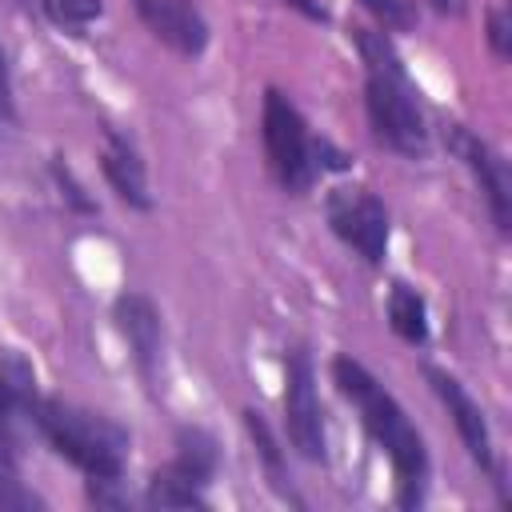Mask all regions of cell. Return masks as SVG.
I'll use <instances>...</instances> for the list:
<instances>
[{
	"instance_id": "obj_1",
	"label": "cell",
	"mask_w": 512,
	"mask_h": 512,
	"mask_svg": "<svg viewBox=\"0 0 512 512\" xmlns=\"http://www.w3.org/2000/svg\"><path fill=\"white\" fill-rule=\"evenodd\" d=\"M332 380L344 392V400L360 412L364 432L376 440V448L388 456L392 476H396V504L416 508L428 488V448L408 412L396 404V396L352 356L332 360Z\"/></svg>"
},
{
	"instance_id": "obj_2",
	"label": "cell",
	"mask_w": 512,
	"mask_h": 512,
	"mask_svg": "<svg viewBox=\"0 0 512 512\" xmlns=\"http://www.w3.org/2000/svg\"><path fill=\"white\" fill-rule=\"evenodd\" d=\"M36 432L48 440L56 456L76 464L88 480H120L128 464V432L112 424L100 412H88L80 404L56 400V396H28L24 404Z\"/></svg>"
},
{
	"instance_id": "obj_3",
	"label": "cell",
	"mask_w": 512,
	"mask_h": 512,
	"mask_svg": "<svg viewBox=\"0 0 512 512\" xmlns=\"http://www.w3.org/2000/svg\"><path fill=\"white\" fill-rule=\"evenodd\" d=\"M364 108H368V124L372 136L392 148L396 156L420 160L428 152V124L412 100V84L404 68H368L364 80Z\"/></svg>"
},
{
	"instance_id": "obj_4",
	"label": "cell",
	"mask_w": 512,
	"mask_h": 512,
	"mask_svg": "<svg viewBox=\"0 0 512 512\" xmlns=\"http://www.w3.org/2000/svg\"><path fill=\"white\" fill-rule=\"evenodd\" d=\"M260 136H264V152H268V168L280 180L284 192L300 196L312 188L316 168H312V136L304 116L296 112V104L268 88L264 92V112H260Z\"/></svg>"
},
{
	"instance_id": "obj_5",
	"label": "cell",
	"mask_w": 512,
	"mask_h": 512,
	"mask_svg": "<svg viewBox=\"0 0 512 512\" xmlns=\"http://www.w3.org/2000/svg\"><path fill=\"white\" fill-rule=\"evenodd\" d=\"M284 424L288 440L304 460L328 456V432H324V408L316 396V372L308 352L292 348L284 360Z\"/></svg>"
},
{
	"instance_id": "obj_6",
	"label": "cell",
	"mask_w": 512,
	"mask_h": 512,
	"mask_svg": "<svg viewBox=\"0 0 512 512\" xmlns=\"http://www.w3.org/2000/svg\"><path fill=\"white\" fill-rule=\"evenodd\" d=\"M328 228L368 264H384L388 252V208L364 188H336L328 196Z\"/></svg>"
},
{
	"instance_id": "obj_7",
	"label": "cell",
	"mask_w": 512,
	"mask_h": 512,
	"mask_svg": "<svg viewBox=\"0 0 512 512\" xmlns=\"http://www.w3.org/2000/svg\"><path fill=\"white\" fill-rule=\"evenodd\" d=\"M444 144H448V152L460 156L464 168L476 176V184H480V192H484V204H488L496 228L508 232V224H512V176H508L504 156H500L492 144H484L476 132H468L464 124H444Z\"/></svg>"
},
{
	"instance_id": "obj_8",
	"label": "cell",
	"mask_w": 512,
	"mask_h": 512,
	"mask_svg": "<svg viewBox=\"0 0 512 512\" xmlns=\"http://www.w3.org/2000/svg\"><path fill=\"white\" fill-rule=\"evenodd\" d=\"M112 320L120 328V336L128 340L132 364L140 372V380L148 388H156V372H160V344H164V328H160V312L144 292H124L112 304Z\"/></svg>"
},
{
	"instance_id": "obj_9",
	"label": "cell",
	"mask_w": 512,
	"mask_h": 512,
	"mask_svg": "<svg viewBox=\"0 0 512 512\" xmlns=\"http://www.w3.org/2000/svg\"><path fill=\"white\" fill-rule=\"evenodd\" d=\"M428 384H432V392L440 396V404L448 408V416H452V424H456V432H460V440H464L468 456H472L484 472H492V476H496L492 432H488V420H484L480 404H476V400L468 396V388H464L452 372H444V368H428ZM496 484H500V480H496Z\"/></svg>"
},
{
	"instance_id": "obj_10",
	"label": "cell",
	"mask_w": 512,
	"mask_h": 512,
	"mask_svg": "<svg viewBox=\"0 0 512 512\" xmlns=\"http://www.w3.org/2000/svg\"><path fill=\"white\" fill-rule=\"evenodd\" d=\"M136 16L148 24V32L168 44L180 56H200L208 48V20L192 0H132Z\"/></svg>"
},
{
	"instance_id": "obj_11",
	"label": "cell",
	"mask_w": 512,
	"mask_h": 512,
	"mask_svg": "<svg viewBox=\"0 0 512 512\" xmlns=\"http://www.w3.org/2000/svg\"><path fill=\"white\" fill-rule=\"evenodd\" d=\"M100 168H104V180L112 184V192L136 208V212H148L152 208V196H148V176H144V160L140 152L132 148L128 136H120L116 128L104 132V148H100Z\"/></svg>"
},
{
	"instance_id": "obj_12",
	"label": "cell",
	"mask_w": 512,
	"mask_h": 512,
	"mask_svg": "<svg viewBox=\"0 0 512 512\" xmlns=\"http://www.w3.org/2000/svg\"><path fill=\"white\" fill-rule=\"evenodd\" d=\"M172 468H176L180 476H188L192 484L208 488V484H212V476H216V468H220V452H216V440H212L204 428H180V436H176V460H172Z\"/></svg>"
},
{
	"instance_id": "obj_13",
	"label": "cell",
	"mask_w": 512,
	"mask_h": 512,
	"mask_svg": "<svg viewBox=\"0 0 512 512\" xmlns=\"http://www.w3.org/2000/svg\"><path fill=\"white\" fill-rule=\"evenodd\" d=\"M388 324L412 348L428 340V308H424V300H420L416 288L392 284V292H388Z\"/></svg>"
},
{
	"instance_id": "obj_14",
	"label": "cell",
	"mask_w": 512,
	"mask_h": 512,
	"mask_svg": "<svg viewBox=\"0 0 512 512\" xmlns=\"http://www.w3.org/2000/svg\"><path fill=\"white\" fill-rule=\"evenodd\" d=\"M244 428H248V440L256 444V456H260V464H264V472H268V480H272V488L280 492V496H288L292 504H300L296 496H292V480H288V464H284V452H280V444H276V436H272V428H268V420L256 412V408H244Z\"/></svg>"
},
{
	"instance_id": "obj_15",
	"label": "cell",
	"mask_w": 512,
	"mask_h": 512,
	"mask_svg": "<svg viewBox=\"0 0 512 512\" xmlns=\"http://www.w3.org/2000/svg\"><path fill=\"white\" fill-rule=\"evenodd\" d=\"M148 504H156V508H204L208 500H204V488L200 484H192L172 464H164L148 480Z\"/></svg>"
},
{
	"instance_id": "obj_16",
	"label": "cell",
	"mask_w": 512,
	"mask_h": 512,
	"mask_svg": "<svg viewBox=\"0 0 512 512\" xmlns=\"http://www.w3.org/2000/svg\"><path fill=\"white\" fill-rule=\"evenodd\" d=\"M360 8L368 16H376V24L384 32H412L420 12H416V0H360Z\"/></svg>"
},
{
	"instance_id": "obj_17",
	"label": "cell",
	"mask_w": 512,
	"mask_h": 512,
	"mask_svg": "<svg viewBox=\"0 0 512 512\" xmlns=\"http://www.w3.org/2000/svg\"><path fill=\"white\" fill-rule=\"evenodd\" d=\"M44 8H48V16H52L60 28H68V32L88 28V24L104 12L100 0H44Z\"/></svg>"
},
{
	"instance_id": "obj_18",
	"label": "cell",
	"mask_w": 512,
	"mask_h": 512,
	"mask_svg": "<svg viewBox=\"0 0 512 512\" xmlns=\"http://www.w3.org/2000/svg\"><path fill=\"white\" fill-rule=\"evenodd\" d=\"M484 36H488V48H492V56H496V60H508V56H512V16H508V8H504V4L488 12Z\"/></svg>"
},
{
	"instance_id": "obj_19",
	"label": "cell",
	"mask_w": 512,
	"mask_h": 512,
	"mask_svg": "<svg viewBox=\"0 0 512 512\" xmlns=\"http://www.w3.org/2000/svg\"><path fill=\"white\" fill-rule=\"evenodd\" d=\"M52 172H56V184L64 188V200L76 208V212H96V204H92V196H84V188H80V180L68 172V164H52Z\"/></svg>"
},
{
	"instance_id": "obj_20",
	"label": "cell",
	"mask_w": 512,
	"mask_h": 512,
	"mask_svg": "<svg viewBox=\"0 0 512 512\" xmlns=\"http://www.w3.org/2000/svg\"><path fill=\"white\" fill-rule=\"evenodd\" d=\"M0 116H16V96H12V68H8V48L0 40Z\"/></svg>"
},
{
	"instance_id": "obj_21",
	"label": "cell",
	"mask_w": 512,
	"mask_h": 512,
	"mask_svg": "<svg viewBox=\"0 0 512 512\" xmlns=\"http://www.w3.org/2000/svg\"><path fill=\"white\" fill-rule=\"evenodd\" d=\"M284 4H292L300 16H308V20H328V12L316 4V0H284Z\"/></svg>"
},
{
	"instance_id": "obj_22",
	"label": "cell",
	"mask_w": 512,
	"mask_h": 512,
	"mask_svg": "<svg viewBox=\"0 0 512 512\" xmlns=\"http://www.w3.org/2000/svg\"><path fill=\"white\" fill-rule=\"evenodd\" d=\"M436 12H456V0H428Z\"/></svg>"
}]
</instances>
